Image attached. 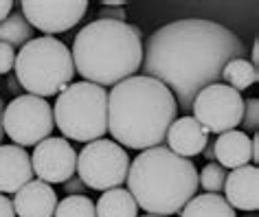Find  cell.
I'll return each instance as SVG.
<instances>
[{"instance_id":"7402d4cb","label":"cell","mask_w":259,"mask_h":217,"mask_svg":"<svg viewBox=\"0 0 259 217\" xmlns=\"http://www.w3.org/2000/svg\"><path fill=\"white\" fill-rule=\"evenodd\" d=\"M224 180H226V169L220 167L218 162L204 165L202 171L198 174V187H202L206 193H220L224 189Z\"/></svg>"},{"instance_id":"836d02e7","label":"cell","mask_w":259,"mask_h":217,"mask_svg":"<svg viewBox=\"0 0 259 217\" xmlns=\"http://www.w3.org/2000/svg\"><path fill=\"white\" fill-rule=\"evenodd\" d=\"M244 217H257V213H250V215H248V213H246Z\"/></svg>"},{"instance_id":"5b68a950","label":"cell","mask_w":259,"mask_h":217,"mask_svg":"<svg viewBox=\"0 0 259 217\" xmlns=\"http://www.w3.org/2000/svg\"><path fill=\"white\" fill-rule=\"evenodd\" d=\"M14 75L20 88L35 97H55L73 84L75 64L70 48L51 35L33 37L16 55Z\"/></svg>"},{"instance_id":"e575fe53","label":"cell","mask_w":259,"mask_h":217,"mask_svg":"<svg viewBox=\"0 0 259 217\" xmlns=\"http://www.w3.org/2000/svg\"><path fill=\"white\" fill-rule=\"evenodd\" d=\"M143 217H160V215H143Z\"/></svg>"},{"instance_id":"83f0119b","label":"cell","mask_w":259,"mask_h":217,"mask_svg":"<svg viewBox=\"0 0 259 217\" xmlns=\"http://www.w3.org/2000/svg\"><path fill=\"white\" fill-rule=\"evenodd\" d=\"M259 160V136H252L250 138V162H257Z\"/></svg>"},{"instance_id":"6da1fadb","label":"cell","mask_w":259,"mask_h":217,"mask_svg":"<svg viewBox=\"0 0 259 217\" xmlns=\"http://www.w3.org/2000/svg\"><path fill=\"white\" fill-rule=\"evenodd\" d=\"M246 55V46L224 24L185 18L156 29L143 44V75L154 77L176 99L183 112L202 88L220 84L231 60Z\"/></svg>"},{"instance_id":"ba28073f","label":"cell","mask_w":259,"mask_h":217,"mask_svg":"<svg viewBox=\"0 0 259 217\" xmlns=\"http://www.w3.org/2000/svg\"><path fill=\"white\" fill-rule=\"evenodd\" d=\"M55 127L53 107L35 94H20L3 110V132L18 147H35Z\"/></svg>"},{"instance_id":"4fadbf2b","label":"cell","mask_w":259,"mask_h":217,"mask_svg":"<svg viewBox=\"0 0 259 217\" xmlns=\"http://www.w3.org/2000/svg\"><path fill=\"white\" fill-rule=\"evenodd\" d=\"M33 180L31 156L24 147L0 143V193H16Z\"/></svg>"},{"instance_id":"cb8c5ba5","label":"cell","mask_w":259,"mask_h":217,"mask_svg":"<svg viewBox=\"0 0 259 217\" xmlns=\"http://www.w3.org/2000/svg\"><path fill=\"white\" fill-rule=\"evenodd\" d=\"M16 64V50L7 46V44H0V75H9L14 70Z\"/></svg>"},{"instance_id":"44dd1931","label":"cell","mask_w":259,"mask_h":217,"mask_svg":"<svg viewBox=\"0 0 259 217\" xmlns=\"http://www.w3.org/2000/svg\"><path fill=\"white\" fill-rule=\"evenodd\" d=\"M55 217H97L95 202L86 195H66L57 202Z\"/></svg>"},{"instance_id":"f546056e","label":"cell","mask_w":259,"mask_h":217,"mask_svg":"<svg viewBox=\"0 0 259 217\" xmlns=\"http://www.w3.org/2000/svg\"><path fill=\"white\" fill-rule=\"evenodd\" d=\"M7 88H9V92H11V94L20 97V84H18L16 75H9V79H7Z\"/></svg>"},{"instance_id":"603a6c76","label":"cell","mask_w":259,"mask_h":217,"mask_svg":"<svg viewBox=\"0 0 259 217\" xmlns=\"http://www.w3.org/2000/svg\"><path fill=\"white\" fill-rule=\"evenodd\" d=\"M248 132H257L259 127V99L252 97L248 101H244V114H242V123Z\"/></svg>"},{"instance_id":"484cf974","label":"cell","mask_w":259,"mask_h":217,"mask_svg":"<svg viewBox=\"0 0 259 217\" xmlns=\"http://www.w3.org/2000/svg\"><path fill=\"white\" fill-rule=\"evenodd\" d=\"M99 20H116V22H125V11L123 9H110L106 7L99 11Z\"/></svg>"},{"instance_id":"8992f818","label":"cell","mask_w":259,"mask_h":217,"mask_svg":"<svg viewBox=\"0 0 259 217\" xmlns=\"http://www.w3.org/2000/svg\"><path fill=\"white\" fill-rule=\"evenodd\" d=\"M53 121L66 140L93 143L108 132V90L90 81H73L57 94Z\"/></svg>"},{"instance_id":"9c48e42d","label":"cell","mask_w":259,"mask_h":217,"mask_svg":"<svg viewBox=\"0 0 259 217\" xmlns=\"http://www.w3.org/2000/svg\"><path fill=\"white\" fill-rule=\"evenodd\" d=\"M193 119L209 134L231 132L242 123L244 99L226 84H211L202 88L191 103Z\"/></svg>"},{"instance_id":"d6a6232c","label":"cell","mask_w":259,"mask_h":217,"mask_svg":"<svg viewBox=\"0 0 259 217\" xmlns=\"http://www.w3.org/2000/svg\"><path fill=\"white\" fill-rule=\"evenodd\" d=\"M3 136H5V132H3V99H0V143H3Z\"/></svg>"},{"instance_id":"7a4b0ae2","label":"cell","mask_w":259,"mask_h":217,"mask_svg":"<svg viewBox=\"0 0 259 217\" xmlns=\"http://www.w3.org/2000/svg\"><path fill=\"white\" fill-rule=\"evenodd\" d=\"M178 105L169 88L147 75H134L112 86L108 94V132L123 149L163 145Z\"/></svg>"},{"instance_id":"4316f807","label":"cell","mask_w":259,"mask_h":217,"mask_svg":"<svg viewBox=\"0 0 259 217\" xmlns=\"http://www.w3.org/2000/svg\"><path fill=\"white\" fill-rule=\"evenodd\" d=\"M0 217H16V210H14V204L7 195L0 193Z\"/></svg>"},{"instance_id":"8fae6325","label":"cell","mask_w":259,"mask_h":217,"mask_svg":"<svg viewBox=\"0 0 259 217\" xmlns=\"http://www.w3.org/2000/svg\"><path fill=\"white\" fill-rule=\"evenodd\" d=\"M31 167L37 180L47 184H64L77 171V149L66 138L49 136L35 145Z\"/></svg>"},{"instance_id":"d6986e66","label":"cell","mask_w":259,"mask_h":217,"mask_svg":"<svg viewBox=\"0 0 259 217\" xmlns=\"http://www.w3.org/2000/svg\"><path fill=\"white\" fill-rule=\"evenodd\" d=\"M29 40H33V27L24 20L20 11H14L9 14V18L0 22V44H7L11 48H22Z\"/></svg>"},{"instance_id":"2e32d148","label":"cell","mask_w":259,"mask_h":217,"mask_svg":"<svg viewBox=\"0 0 259 217\" xmlns=\"http://www.w3.org/2000/svg\"><path fill=\"white\" fill-rule=\"evenodd\" d=\"M213 154L218 165L224 169L246 167L250 162V136L239 130L220 134L213 143Z\"/></svg>"},{"instance_id":"4dcf8cb0","label":"cell","mask_w":259,"mask_h":217,"mask_svg":"<svg viewBox=\"0 0 259 217\" xmlns=\"http://www.w3.org/2000/svg\"><path fill=\"white\" fill-rule=\"evenodd\" d=\"M202 156H204L209 162H213V158H215V154H213V143H211V140H206V145H204V149H202Z\"/></svg>"},{"instance_id":"e0dca14e","label":"cell","mask_w":259,"mask_h":217,"mask_svg":"<svg viewBox=\"0 0 259 217\" xmlns=\"http://www.w3.org/2000/svg\"><path fill=\"white\" fill-rule=\"evenodd\" d=\"M97 217H139V206L127 189L116 187L103 191L101 197L95 202Z\"/></svg>"},{"instance_id":"3957f363","label":"cell","mask_w":259,"mask_h":217,"mask_svg":"<svg viewBox=\"0 0 259 217\" xmlns=\"http://www.w3.org/2000/svg\"><path fill=\"white\" fill-rule=\"evenodd\" d=\"M70 55L75 73L86 81L101 88L116 86L139 73L143 64V35L130 22L95 20L79 29Z\"/></svg>"},{"instance_id":"277c9868","label":"cell","mask_w":259,"mask_h":217,"mask_svg":"<svg viewBox=\"0 0 259 217\" xmlns=\"http://www.w3.org/2000/svg\"><path fill=\"white\" fill-rule=\"evenodd\" d=\"M198 189L193 160L174 154L163 145L141 151L130 162L127 191L147 215L171 217L180 213Z\"/></svg>"},{"instance_id":"30bf717a","label":"cell","mask_w":259,"mask_h":217,"mask_svg":"<svg viewBox=\"0 0 259 217\" xmlns=\"http://www.w3.org/2000/svg\"><path fill=\"white\" fill-rule=\"evenodd\" d=\"M20 14L31 27L53 37L73 29L86 16V0H22Z\"/></svg>"},{"instance_id":"7c38bea8","label":"cell","mask_w":259,"mask_h":217,"mask_svg":"<svg viewBox=\"0 0 259 217\" xmlns=\"http://www.w3.org/2000/svg\"><path fill=\"white\" fill-rule=\"evenodd\" d=\"M224 200L244 213H257L259 208V169L255 165L233 169L224 180Z\"/></svg>"},{"instance_id":"f1b7e54d","label":"cell","mask_w":259,"mask_h":217,"mask_svg":"<svg viewBox=\"0 0 259 217\" xmlns=\"http://www.w3.org/2000/svg\"><path fill=\"white\" fill-rule=\"evenodd\" d=\"M11 9H14V3H9V0H0V22H3L5 18H9Z\"/></svg>"},{"instance_id":"5bb4252c","label":"cell","mask_w":259,"mask_h":217,"mask_svg":"<svg viewBox=\"0 0 259 217\" xmlns=\"http://www.w3.org/2000/svg\"><path fill=\"white\" fill-rule=\"evenodd\" d=\"M57 193L51 184L42 180H31L20 191H16L14 210L16 217H55Z\"/></svg>"},{"instance_id":"9a60e30c","label":"cell","mask_w":259,"mask_h":217,"mask_svg":"<svg viewBox=\"0 0 259 217\" xmlns=\"http://www.w3.org/2000/svg\"><path fill=\"white\" fill-rule=\"evenodd\" d=\"M167 145H169V151L183 156V158H191L200 156L209 140V132L204 130L202 125L198 123L193 117H178L167 130Z\"/></svg>"},{"instance_id":"ac0fdd59","label":"cell","mask_w":259,"mask_h":217,"mask_svg":"<svg viewBox=\"0 0 259 217\" xmlns=\"http://www.w3.org/2000/svg\"><path fill=\"white\" fill-rule=\"evenodd\" d=\"M180 217H237L235 208L224 200L220 193H202L193 195L185 208L180 210Z\"/></svg>"},{"instance_id":"d4e9b609","label":"cell","mask_w":259,"mask_h":217,"mask_svg":"<svg viewBox=\"0 0 259 217\" xmlns=\"http://www.w3.org/2000/svg\"><path fill=\"white\" fill-rule=\"evenodd\" d=\"M83 189L86 187H83V182L77 176H73L70 180L64 182V191H66L68 195H83Z\"/></svg>"},{"instance_id":"52a82bcc","label":"cell","mask_w":259,"mask_h":217,"mask_svg":"<svg viewBox=\"0 0 259 217\" xmlns=\"http://www.w3.org/2000/svg\"><path fill=\"white\" fill-rule=\"evenodd\" d=\"M130 156L119 143L108 138H99L86 143L77 154V178L83 182L86 189L110 191L121 187L127 180Z\"/></svg>"},{"instance_id":"ffe728a7","label":"cell","mask_w":259,"mask_h":217,"mask_svg":"<svg viewBox=\"0 0 259 217\" xmlns=\"http://www.w3.org/2000/svg\"><path fill=\"white\" fill-rule=\"evenodd\" d=\"M222 79L226 81V86H231L233 90L239 92L255 86L259 81V73H257V66H252L246 57H239V60H231L224 66Z\"/></svg>"},{"instance_id":"1f68e13d","label":"cell","mask_w":259,"mask_h":217,"mask_svg":"<svg viewBox=\"0 0 259 217\" xmlns=\"http://www.w3.org/2000/svg\"><path fill=\"white\" fill-rule=\"evenodd\" d=\"M259 42L255 40V44H252V60H250V64H252V66H257V60H259Z\"/></svg>"}]
</instances>
